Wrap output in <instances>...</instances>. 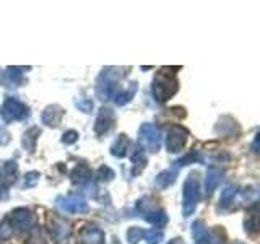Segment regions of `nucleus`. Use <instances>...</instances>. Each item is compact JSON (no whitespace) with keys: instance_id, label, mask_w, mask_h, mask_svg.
<instances>
[{"instance_id":"f257e3e1","label":"nucleus","mask_w":260,"mask_h":244,"mask_svg":"<svg viewBox=\"0 0 260 244\" xmlns=\"http://www.w3.org/2000/svg\"><path fill=\"white\" fill-rule=\"evenodd\" d=\"M127 70L124 67H106L100 77L96 80V95L100 96V100L106 101L112 98L114 95V88H116L117 81L127 75Z\"/></svg>"},{"instance_id":"f03ea898","label":"nucleus","mask_w":260,"mask_h":244,"mask_svg":"<svg viewBox=\"0 0 260 244\" xmlns=\"http://www.w3.org/2000/svg\"><path fill=\"white\" fill-rule=\"evenodd\" d=\"M177 88H179V83L174 78V75H169L165 69H161V72L153 80L151 92H153L154 100L158 103H165L169 98H173L176 95Z\"/></svg>"},{"instance_id":"7ed1b4c3","label":"nucleus","mask_w":260,"mask_h":244,"mask_svg":"<svg viewBox=\"0 0 260 244\" xmlns=\"http://www.w3.org/2000/svg\"><path fill=\"white\" fill-rule=\"evenodd\" d=\"M199 200H200V179L197 171H193V173L187 176L184 182V200H182L184 217H190L193 214L195 208H197Z\"/></svg>"},{"instance_id":"20e7f679","label":"nucleus","mask_w":260,"mask_h":244,"mask_svg":"<svg viewBox=\"0 0 260 244\" xmlns=\"http://www.w3.org/2000/svg\"><path fill=\"white\" fill-rule=\"evenodd\" d=\"M47 230L54 244H69L72 236V225L65 218L51 214L47 218Z\"/></svg>"},{"instance_id":"39448f33","label":"nucleus","mask_w":260,"mask_h":244,"mask_svg":"<svg viewBox=\"0 0 260 244\" xmlns=\"http://www.w3.org/2000/svg\"><path fill=\"white\" fill-rule=\"evenodd\" d=\"M28 116H29V109L26 108V104L12 96L7 98L2 104V108H0V117L4 119V122L23 120Z\"/></svg>"},{"instance_id":"423d86ee","label":"nucleus","mask_w":260,"mask_h":244,"mask_svg":"<svg viewBox=\"0 0 260 244\" xmlns=\"http://www.w3.org/2000/svg\"><path fill=\"white\" fill-rule=\"evenodd\" d=\"M138 142L151 153H156L161 148V135L154 124H142L138 129Z\"/></svg>"},{"instance_id":"0eeeda50","label":"nucleus","mask_w":260,"mask_h":244,"mask_svg":"<svg viewBox=\"0 0 260 244\" xmlns=\"http://www.w3.org/2000/svg\"><path fill=\"white\" fill-rule=\"evenodd\" d=\"M187 137H189V132L181 127V126H173L168 130V137H166V148L171 153H179L181 151L185 143H187Z\"/></svg>"},{"instance_id":"6e6552de","label":"nucleus","mask_w":260,"mask_h":244,"mask_svg":"<svg viewBox=\"0 0 260 244\" xmlns=\"http://www.w3.org/2000/svg\"><path fill=\"white\" fill-rule=\"evenodd\" d=\"M137 210L140 211V215L146 220L148 223L151 225H165L168 222V217H166V211L162 210V208H156V207H153L150 208L148 205H146V202L145 200H140L137 203Z\"/></svg>"},{"instance_id":"1a4fd4ad","label":"nucleus","mask_w":260,"mask_h":244,"mask_svg":"<svg viewBox=\"0 0 260 244\" xmlns=\"http://www.w3.org/2000/svg\"><path fill=\"white\" fill-rule=\"evenodd\" d=\"M57 205H59L63 211L69 214H85L88 210V203L83 197L80 195H67V197H59L57 199Z\"/></svg>"},{"instance_id":"9d476101","label":"nucleus","mask_w":260,"mask_h":244,"mask_svg":"<svg viewBox=\"0 0 260 244\" xmlns=\"http://www.w3.org/2000/svg\"><path fill=\"white\" fill-rule=\"evenodd\" d=\"M78 242L80 244H104V233L94 225H86L80 230Z\"/></svg>"},{"instance_id":"9b49d317","label":"nucleus","mask_w":260,"mask_h":244,"mask_svg":"<svg viewBox=\"0 0 260 244\" xmlns=\"http://www.w3.org/2000/svg\"><path fill=\"white\" fill-rule=\"evenodd\" d=\"M10 223L12 226L24 231V230H29V228L35 225V217H32V214L28 208H16L12 211Z\"/></svg>"},{"instance_id":"f8f14e48","label":"nucleus","mask_w":260,"mask_h":244,"mask_svg":"<svg viewBox=\"0 0 260 244\" xmlns=\"http://www.w3.org/2000/svg\"><path fill=\"white\" fill-rule=\"evenodd\" d=\"M114 120H116V116L109 108H101L100 114L96 117V124H94V132L96 135H104L106 132H109L111 127L114 126Z\"/></svg>"},{"instance_id":"ddd939ff","label":"nucleus","mask_w":260,"mask_h":244,"mask_svg":"<svg viewBox=\"0 0 260 244\" xmlns=\"http://www.w3.org/2000/svg\"><path fill=\"white\" fill-rule=\"evenodd\" d=\"M244 226L249 233L260 231V203H255L247 210L246 220H244Z\"/></svg>"},{"instance_id":"4468645a","label":"nucleus","mask_w":260,"mask_h":244,"mask_svg":"<svg viewBox=\"0 0 260 244\" xmlns=\"http://www.w3.org/2000/svg\"><path fill=\"white\" fill-rule=\"evenodd\" d=\"M63 116V111L60 106L57 104H52V106H47L43 112V122L49 127H57L59 126V122Z\"/></svg>"},{"instance_id":"2eb2a0df","label":"nucleus","mask_w":260,"mask_h":244,"mask_svg":"<svg viewBox=\"0 0 260 244\" xmlns=\"http://www.w3.org/2000/svg\"><path fill=\"white\" fill-rule=\"evenodd\" d=\"M23 70H29V67H8L5 70V75H4V83L5 86H10V88H16L18 85H21V73Z\"/></svg>"},{"instance_id":"dca6fc26","label":"nucleus","mask_w":260,"mask_h":244,"mask_svg":"<svg viewBox=\"0 0 260 244\" xmlns=\"http://www.w3.org/2000/svg\"><path fill=\"white\" fill-rule=\"evenodd\" d=\"M16 171H18V166H16L15 161H5L0 166V181L5 186L13 184L16 181Z\"/></svg>"},{"instance_id":"f3484780","label":"nucleus","mask_w":260,"mask_h":244,"mask_svg":"<svg viewBox=\"0 0 260 244\" xmlns=\"http://www.w3.org/2000/svg\"><path fill=\"white\" fill-rule=\"evenodd\" d=\"M128 148H130V140L127 138L125 134H120L116 138V142L111 145V155L116 158H124L128 153Z\"/></svg>"},{"instance_id":"a211bd4d","label":"nucleus","mask_w":260,"mask_h":244,"mask_svg":"<svg viewBox=\"0 0 260 244\" xmlns=\"http://www.w3.org/2000/svg\"><path fill=\"white\" fill-rule=\"evenodd\" d=\"M223 179V171L218 168H208L207 171V177H205V191L207 194H211L216 187L219 186Z\"/></svg>"},{"instance_id":"6ab92c4d","label":"nucleus","mask_w":260,"mask_h":244,"mask_svg":"<svg viewBox=\"0 0 260 244\" xmlns=\"http://www.w3.org/2000/svg\"><path fill=\"white\" fill-rule=\"evenodd\" d=\"M137 88H138V85L135 83V81H132V83L128 85L127 89H122V92H116V93L112 95L114 103H116L117 106H124V104H127V103L135 96Z\"/></svg>"},{"instance_id":"aec40b11","label":"nucleus","mask_w":260,"mask_h":244,"mask_svg":"<svg viewBox=\"0 0 260 244\" xmlns=\"http://www.w3.org/2000/svg\"><path fill=\"white\" fill-rule=\"evenodd\" d=\"M91 179V171L86 165L80 163V165L72 171V182L73 184H86Z\"/></svg>"},{"instance_id":"412c9836","label":"nucleus","mask_w":260,"mask_h":244,"mask_svg":"<svg viewBox=\"0 0 260 244\" xmlns=\"http://www.w3.org/2000/svg\"><path fill=\"white\" fill-rule=\"evenodd\" d=\"M41 134V130L38 127H31L28 129L26 132H24V135L21 137V146L24 150H26L28 153L35 151V146H36V138L38 135Z\"/></svg>"},{"instance_id":"4be33fe9","label":"nucleus","mask_w":260,"mask_h":244,"mask_svg":"<svg viewBox=\"0 0 260 244\" xmlns=\"http://www.w3.org/2000/svg\"><path fill=\"white\" fill-rule=\"evenodd\" d=\"M238 194V186L234 184H228L223 192H221V197H219V208L221 210H226L228 207L231 205L234 202V195Z\"/></svg>"},{"instance_id":"5701e85b","label":"nucleus","mask_w":260,"mask_h":244,"mask_svg":"<svg viewBox=\"0 0 260 244\" xmlns=\"http://www.w3.org/2000/svg\"><path fill=\"white\" fill-rule=\"evenodd\" d=\"M176 176H177V169L176 168H173V169H166V171H162V173H159L158 176H156V184L159 186V187H168V186H171L174 181H176Z\"/></svg>"},{"instance_id":"b1692460","label":"nucleus","mask_w":260,"mask_h":244,"mask_svg":"<svg viewBox=\"0 0 260 244\" xmlns=\"http://www.w3.org/2000/svg\"><path fill=\"white\" fill-rule=\"evenodd\" d=\"M197 244H224V234L219 230H211L207 233V236Z\"/></svg>"},{"instance_id":"393cba45","label":"nucleus","mask_w":260,"mask_h":244,"mask_svg":"<svg viewBox=\"0 0 260 244\" xmlns=\"http://www.w3.org/2000/svg\"><path fill=\"white\" fill-rule=\"evenodd\" d=\"M241 197H242V200L246 202V203L258 202L260 200V187H247V189L242 191Z\"/></svg>"},{"instance_id":"a878e982","label":"nucleus","mask_w":260,"mask_h":244,"mask_svg":"<svg viewBox=\"0 0 260 244\" xmlns=\"http://www.w3.org/2000/svg\"><path fill=\"white\" fill-rule=\"evenodd\" d=\"M207 233H208L207 226H205V223H203V222H200V220H197V222L192 225V236H193V239L197 241V242L205 238Z\"/></svg>"},{"instance_id":"bb28decb","label":"nucleus","mask_w":260,"mask_h":244,"mask_svg":"<svg viewBox=\"0 0 260 244\" xmlns=\"http://www.w3.org/2000/svg\"><path fill=\"white\" fill-rule=\"evenodd\" d=\"M132 163H134V174L137 173H140V171L145 168L146 165V157L143 155V151L138 148L135 153H134V157H132Z\"/></svg>"},{"instance_id":"cd10ccee","label":"nucleus","mask_w":260,"mask_h":244,"mask_svg":"<svg viewBox=\"0 0 260 244\" xmlns=\"http://www.w3.org/2000/svg\"><path fill=\"white\" fill-rule=\"evenodd\" d=\"M195 161H202V157H200V155H199L197 151H192V153H189V155H185L184 158L177 160V161H176V165H174V168L179 169V168L187 166V165H190V163H195Z\"/></svg>"},{"instance_id":"c85d7f7f","label":"nucleus","mask_w":260,"mask_h":244,"mask_svg":"<svg viewBox=\"0 0 260 244\" xmlns=\"http://www.w3.org/2000/svg\"><path fill=\"white\" fill-rule=\"evenodd\" d=\"M143 236H145V231L142 228L132 226V228H128V231H127V241L130 244H137L138 241H142Z\"/></svg>"},{"instance_id":"c756f323","label":"nucleus","mask_w":260,"mask_h":244,"mask_svg":"<svg viewBox=\"0 0 260 244\" xmlns=\"http://www.w3.org/2000/svg\"><path fill=\"white\" fill-rule=\"evenodd\" d=\"M143 238L146 239L148 244H159L165 238V234H162L161 230H150V231H145V236Z\"/></svg>"},{"instance_id":"7c9ffc66","label":"nucleus","mask_w":260,"mask_h":244,"mask_svg":"<svg viewBox=\"0 0 260 244\" xmlns=\"http://www.w3.org/2000/svg\"><path fill=\"white\" fill-rule=\"evenodd\" d=\"M13 234V226L10 223V220L5 218L0 222V239H8Z\"/></svg>"},{"instance_id":"2f4dec72","label":"nucleus","mask_w":260,"mask_h":244,"mask_svg":"<svg viewBox=\"0 0 260 244\" xmlns=\"http://www.w3.org/2000/svg\"><path fill=\"white\" fill-rule=\"evenodd\" d=\"M112 177H114V171L109 166L103 165L100 169H98V179H100L101 182H109Z\"/></svg>"},{"instance_id":"473e14b6","label":"nucleus","mask_w":260,"mask_h":244,"mask_svg":"<svg viewBox=\"0 0 260 244\" xmlns=\"http://www.w3.org/2000/svg\"><path fill=\"white\" fill-rule=\"evenodd\" d=\"M77 108L80 111H83V112H91L93 103L89 101V100H86V98H78V100H77Z\"/></svg>"},{"instance_id":"72a5a7b5","label":"nucleus","mask_w":260,"mask_h":244,"mask_svg":"<svg viewBox=\"0 0 260 244\" xmlns=\"http://www.w3.org/2000/svg\"><path fill=\"white\" fill-rule=\"evenodd\" d=\"M77 138H78V134L75 132V130H67V132H65L63 137H62V143L72 145V143L77 142Z\"/></svg>"},{"instance_id":"f704fd0d","label":"nucleus","mask_w":260,"mask_h":244,"mask_svg":"<svg viewBox=\"0 0 260 244\" xmlns=\"http://www.w3.org/2000/svg\"><path fill=\"white\" fill-rule=\"evenodd\" d=\"M39 181V173H28L24 176V187H32Z\"/></svg>"},{"instance_id":"c9c22d12","label":"nucleus","mask_w":260,"mask_h":244,"mask_svg":"<svg viewBox=\"0 0 260 244\" xmlns=\"http://www.w3.org/2000/svg\"><path fill=\"white\" fill-rule=\"evenodd\" d=\"M29 244H47L46 239H44V236L43 233H41L39 230H36V233L31 236V242Z\"/></svg>"},{"instance_id":"e433bc0d","label":"nucleus","mask_w":260,"mask_h":244,"mask_svg":"<svg viewBox=\"0 0 260 244\" xmlns=\"http://www.w3.org/2000/svg\"><path fill=\"white\" fill-rule=\"evenodd\" d=\"M252 148H254L255 151H260V130H258V134H257V137H255L254 143H252Z\"/></svg>"},{"instance_id":"4c0bfd02","label":"nucleus","mask_w":260,"mask_h":244,"mask_svg":"<svg viewBox=\"0 0 260 244\" xmlns=\"http://www.w3.org/2000/svg\"><path fill=\"white\" fill-rule=\"evenodd\" d=\"M168 244H184L182 239H173V241H169Z\"/></svg>"},{"instance_id":"58836bf2","label":"nucleus","mask_w":260,"mask_h":244,"mask_svg":"<svg viewBox=\"0 0 260 244\" xmlns=\"http://www.w3.org/2000/svg\"><path fill=\"white\" fill-rule=\"evenodd\" d=\"M233 244H242V242H239V241H236V242H233Z\"/></svg>"}]
</instances>
